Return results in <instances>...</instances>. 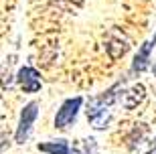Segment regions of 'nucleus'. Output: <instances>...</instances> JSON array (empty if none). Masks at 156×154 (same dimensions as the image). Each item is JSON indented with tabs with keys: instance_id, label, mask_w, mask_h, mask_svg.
I'll return each instance as SVG.
<instances>
[{
	"instance_id": "f257e3e1",
	"label": "nucleus",
	"mask_w": 156,
	"mask_h": 154,
	"mask_svg": "<svg viewBox=\"0 0 156 154\" xmlns=\"http://www.w3.org/2000/svg\"><path fill=\"white\" fill-rule=\"evenodd\" d=\"M81 106H83V97L81 95L65 99V102L61 103V108L57 109V114H55V128L67 130V128L77 120V114H79Z\"/></svg>"
},
{
	"instance_id": "f03ea898",
	"label": "nucleus",
	"mask_w": 156,
	"mask_h": 154,
	"mask_svg": "<svg viewBox=\"0 0 156 154\" xmlns=\"http://www.w3.org/2000/svg\"><path fill=\"white\" fill-rule=\"evenodd\" d=\"M39 116V103L37 102H29L20 112V120H18L16 126V134H14V140L16 144H24L29 140L30 132H33V126H35V120Z\"/></svg>"
},
{
	"instance_id": "7ed1b4c3",
	"label": "nucleus",
	"mask_w": 156,
	"mask_h": 154,
	"mask_svg": "<svg viewBox=\"0 0 156 154\" xmlns=\"http://www.w3.org/2000/svg\"><path fill=\"white\" fill-rule=\"evenodd\" d=\"M154 47H156V33H154V37H150L146 43L140 45L138 53H136V57H134L132 65H130V77H136V75L144 73L146 69L150 67V55H152Z\"/></svg>"
},
{
	"instance_id": "20e7f679",
	"label": "nucleus",
	"mask_w": 156,
	"mask_h": 154,
	"mask_svg": "<svg viewBox=\"0 0 156 154\" xmlns=\"http://www.w3.org/2000/svg\"><path fill=\"white\" fill-rule=\"evenodd\" d=\"M16 81H18V87H20L24 93H37V91H41V87H43L41 73L35 67H29V65H24V67L18 69Z\"/></svg>"
},
{
	"instance_id": "39448f33",
	"label": "nucleus",
	"mask_w": 156,
	"mask_h": 154,
	"mask_svg": "<svg viewBox=\"0 0 156 154\" xmlns=\"http://www.w3.org/2000/svg\"><path fill=\"white\" fill-rule=\"evenodd\" d=\"M144 97H146V87L142 85V83H136V85H132L130 89L124 91V95H122V106L126 109H134L144 102Z\"/></svg>"
},
{
	"instance_id": "423d86ee",
	"label": "nucleus",
	"mask_w": 156,
	"mask_h": 154,
	"mask_svg": "<svg viewBox=\"0 0 156 154\" xmlns=\"http://www.w3.org/2000/svg\"><path fill=\"white\" fill-rule=\"evenodd\" d=\"M37 148L41 152H47V154H71L69 148V142L67 140H51V142H41Z\"/></svg>"
},
{
	"instance_id": "0eeeda50",
	"label": "nucleus",
	"mask_w": 156,
	"mask_h": 154,
	"mask_svg": "<svg viewBox=\"0 0 156 154\" xmlns=\"http://www.w3.org/2000/svg\"><path fill=\"white\" fill-rule=\"evenodd\" d=\"M146 154H156V138H154V144H152V148L148 150V152H146Z\"/></svg>"
},
{
	"instance_id": "6e6552de",
	"label": "nucleus",
	"mask_w": 156,
	"mask_h": 154,
	"mask_svg": "<svg viewBox=\"0 0 156 154\" xmlns=\"http://www.w3.org/2000/svg\"><path fill=\"white\" fill-rule=\"evenodd\" d=\"M73 154H83V152H81V150L77 148V146H73Z\"/></svg>"
},
{
	"instance_id": "1a4fd4ad",
	"label": "nucleus",
	"mask_w": 156,
	"mask_h": 154,
	"mask_svg": "<svg viewBox=\"0 0 156 154\" xmlns=\"http://www.w3.org/2000/svg\"><path fill=\"white\" fill-rule=\"evenodd\" d=\"M150 69H152V73H154V75H156V61H154V63H152V67H150Z\"/></svg>"
}]
</instances>
